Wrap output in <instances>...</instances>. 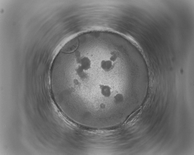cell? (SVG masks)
<instances>
[{
    "mask_svg": "<svg viewBox=\"0 0 194 155\" xmlns=\"http://www.w3.org/2000/svg\"><path fill=\"white\" fill-rule=\"evenodd\" d=\"M99 89L102 95L105 98H109L111 95L112 89L109 85H99Z\"/></svg>",
    "mask_w": 194,
    "mask_h": 155,
    "instance_id": "obj_2",
    "label": "cell"
},
{
    "mask_svg": "<svg viewBox=\"0 0 194 155\" xmlns=\"http://www.w3.org/2000/svg\"><path fill=\"white\" fill-rule=\"evenodd\" d=\"M112 51V50H111ZM108 59H103L100 61L99 66L100 68L105 72H108L113 69L114 66V63L117 61H114L111 58V52Z\"/></svg>",
    "mask_w": 194,
    "mask_h": 155,
    "instance_id": "obj_1",
    "label": "cell"
},
{
    "mask_svg": "<svg viewBox=\"0 0 194 155\" xmlns=\"http://www.w3.org/2000/svg\"><path fill=\"white\" fill-rule=\"evenodd\" d=\"M114 98L115 102L119 103L123 101V97L122 94L118 93L114 96Z\"/></svg>",
    "mask_w": 194,
    "mask_h": 155,
    "instance_id": "obj_3",
    "label": "cell"
}]
</instances>
